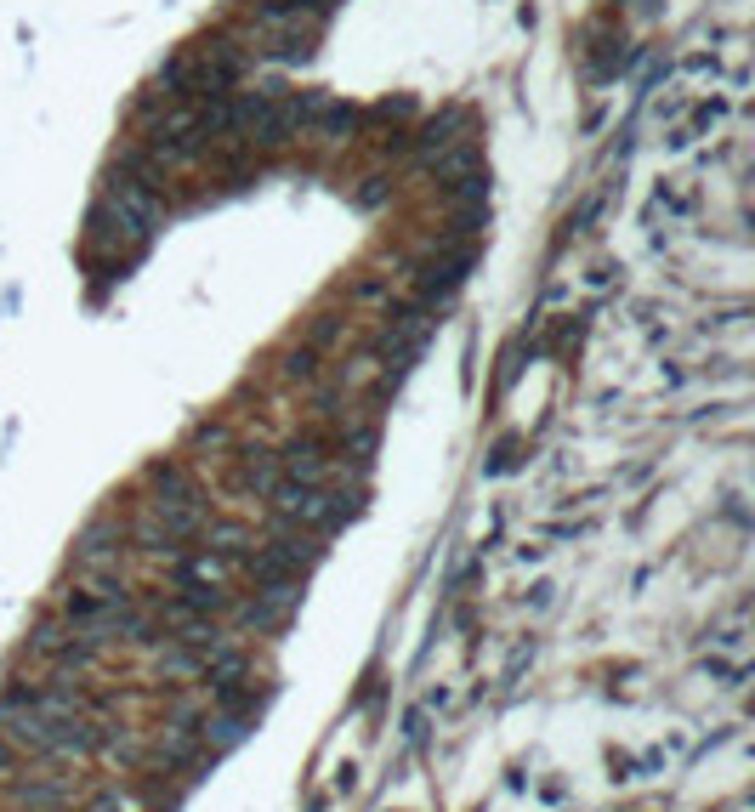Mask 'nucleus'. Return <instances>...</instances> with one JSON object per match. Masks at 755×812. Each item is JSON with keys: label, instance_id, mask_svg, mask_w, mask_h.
Instances as JSON below:
<instances>
[{"label": "nucleus", "instance_id": "3", "mask_svg": "<svg viewBox=\"0 0 755 812\" xmlns=\"http://www.w3.org/2000/svg\"><path fill=\"white\" fill-rule=\"evenodd\" d=\"M120 551H125L120 517H91L86 529H80V540H74V563H80V574H91V568H120Z\"/></svg>", "mask_w": 755, "mask_h": 812}, {"label": "nucleus", "instance_id": "1", "mask_svg": "<svg viewBox=\"0 0 755 812\" xmlns=\"http://www.w3.org/2000/svg\"><path fill=\"white\" fill-rule=\"evenodd\" d=\"M296 608H301V580H284V585H256V597L233 602V619H239V631H279Z\"/></svg>", "mask_w": 755, "mask_h": 812}, {"label": "nucleus", "instance_id": "13", "mask_svg": "<svg viewBox=\"0 0 755 812\" xmlns=\"http://www.w3.org/2000/svg\"><path fill=\"white\" fill-rule=\"evenodd\" d=\"M387 194H392L387 182H381V177H369V188H358V205H381Z\"/></svg>", "mask_w": 755, "mask_h": 812}, {"label": "nucleus", "instance_id": "4", "mask_svg": "<svg viewBox=\"0 0 755 812\" xmlns=\"http://www.w3.org/2000/svg\"><path fill=\"white\" fill-rule=\"evenodd\" d=\"M284 477L279 466V449H267V443H239L233 449V489L250 500H267V489Z\"/></svg>", "mask_w": 755, "mask_h": 812}, {"label": "nucleus", "instance_id": "12", "mask_svg": "<svg viewBox=\"0 0 755 812\" xmlns=\"http://www.w3.org/2000/svg\"><path fill=\"white\" fill-rule=\"evenodd\" d=\"M284 375L290 381H318V347H296V353L284 358Z\"/></svg>", "mask_w": 755, "mask_h": 812}, {"label": "nucleus", "instance_id": "2", "mask_svg": "<svg viewBox=\"0 0 755 812\" xmlns=\"http://www.w3.org/2000/svg\"><path fill=\"white\" fill-rule=\"evenodd\" d=\"M86 245L97 250V256H120V262H131L148 239H142V233L131 228V222L108 205V199H97V205H91V216H86Z\"/></svg>", "mask_w": 755, "mask_h": 812}, {"label": "nucleus", "instance_id": "5", "mask_svg": "<svg viewBox=\"0 0 755 812\" xmlns=\"http://www.w3.org/2000/svg\"><path fill=\"white\" fill-rule=\"evenodd\" d=\"M279 466H284V477H296V483H330L335 449L318 438V432H296V438L279 449Z\"/></svg>", "mask_w": 755, "mask_h": 812}, {"label": "nucleus", "instance_id": "9", "mask_svg": "<svg viewBox=\"0 0 755 812\" xmlns=\"http://www.w3.org/2000/svg\"><path fill=\"white\" fill-rule=\"evenodd\" d=\"M205 739H216L211 750L222 756V750H233V744L250 739V716H245V710H222L216 722H205Z\"/></svg>", "mask_w": 755, "mask_h": 812}, {"label": "nucleus", "instance_id": "8", "mask_svg": "<svg viewBox=\"0 0 755 812\" xmlns=\"http://www.w3.org/2000/svg\"><path fill=\"white\" fill-rule=\"evenodd\" d=\"M693 211H699V194L682 188V182H665V188L653 194V216H665V222H687Z\"/></svg>", "mask_w": 755, "mask_h": 812}, {"label": "nucleus", "instance_id": "10", "mask_svg": "<svg viewBox=\"0 0 755 812\" xmlns=\"http://www.w3.org/2000/svg\"><path fill=\"white\" fill-rule=\"evenodd\" d=\"M69 631H74L69 619H40L35 631H29V659H52L69 642Z\"/></svg>", "mask_w": 755, "mask_h": 812}, {"label": "nucleus", "instance_id": "6", "mask_svg": "<svg viewBox=\"0 0 755 812\" xmlns=\"http://www.w3.org/2000/svg\"><path fill=\"white\" fill-rule=\"evenodd\" d=\"M358 108L352 103H341V97H324V91H307V131L313 137H324V142H347L352 131H358Z\"/></svg>", "mask_w": 755, "mask_h": 812}, {"label": "nucleus", "instance_id": "14", "mask_svg": "<svg viewBox=\"0 0 755 812\" xmlns=\"http://www.w3.org/2000/svg\"><path fill=\"white\" fill-rule=\"evenodd\" d=\"M12 767H18V744L0 733V773H12Z\"/></svg>", "mask_w": 755, "mask_h": 812}, {"label": "nucleus", "instance_id": "7", "mask_svg": "<svg viewBox=\"0 0 755 812\" xmlns=\"http://www.w3.org/2000/svg\"><path fill=\"white\" fill-rule=\"evenodd\" d=\"M142 483L154 489V500H205V489L188 477V466H182V460H154V466L142 472Z\"/></svg>", "mask_w": 755, "mask_h": 812}, {"label": "nucleus", "instance_id": "11", "mask_svg": "<svg viewBox=\"0 0 755 812\" xmlns=\"http://www.w3.org/2000/svg\"><path fill=\"white\" fill-rule=\"evenodd\" d=\"M18 801H29V807H63V801H69V784H57V778H29V784H18Z\"/></svg>", "mask_w": 755, "mask_h": 812}]
</instances>
